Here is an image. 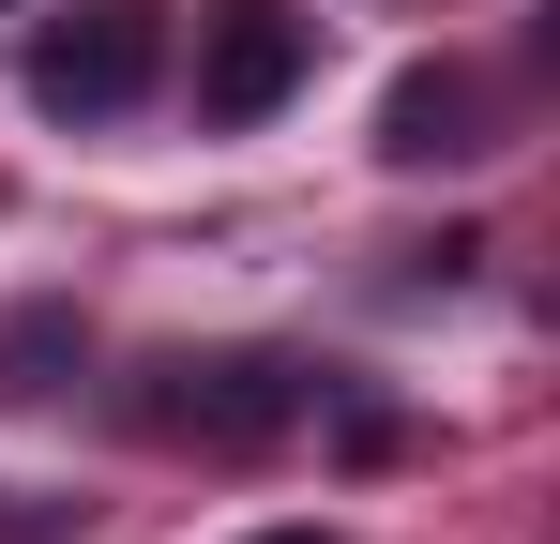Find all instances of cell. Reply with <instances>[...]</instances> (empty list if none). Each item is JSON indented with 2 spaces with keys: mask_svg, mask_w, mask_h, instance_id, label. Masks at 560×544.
<instances>
[{
  "mask_svg": "<svg viewBox=\"0 0 560 544\" xmlns=\"http://www.w3.org/2000/svg\"><path fill=\"white\" fill-rule=\"evenodd\" d=\"M121 409H137V439L243 469V453L303 439V409H318V363H303V348H167L137 393H121Z\"/></svg>",
  "mask_w": 560,
  "mask_h": 544,
  "instance_id": "6da1fadb",
  "label": "cell"
},
{
  "mask_svg": "<svg viewBox=\"0 0 560 544\" xmlns=\"http://www.w3.org/2000/svg\"><path fill=\"white\" fill-rule=\"evenodd\" d=\"M152 76H167V0H77V15L31 31V106L46 121H121Z\"/></svg>",
  "mask_w": 560,
  "mask_h": 544,
  "instance_id": "7a4b0ae2",
  "label": "cell"
},
{
  "mask_svg": "<svg viewBox=\"0 0 560 544\" xmlns=\"http://www.w3.org/2000/svg\"><path fill=\"white\" fill-rule=\"evenodd\" d=\"M303 76H318V15L303 0H212L197 15V121L212 137H258Z\"/></svg>",
  "mask_w": 560,
  "mask_h": 544,
  "instance_id": "3957f363",
  "label": "cell"
},
{
  "mask_svg": "<svg viewBox=\"0 0 560 544\" xmlns=\"http://www.w3.org/2000/svg\"><path fill=\"white\" fill-rule=\"evenodd\" d=\"M469 152H500L469 61H409V76L378 91V167H469Z\"/></svg>",
  "mask_w": 560,
  "mask_h": 544,
  "instance_id": "277c9868",
  "label": "cell"
},
{
  "mask_svg": "<svg viewBox=\"0 0 560 544\" xmlns=\"http://www.w3.org/2000/svg\"><path fill=\"white\" fill-rule=\"evenodd\" d=\"M77 303H31V318H0V409H46L61 378H77Z\"/></svg>",
  "mask_w": 560,
  "mask_h": 544,
  "instance_id": "5b68a950",
  "label": "cell"
},
{
  "mask_svg": "<svg viewBox=\"0 0 560 544\" xmlns=\"http://www.w3.org/2000/svg\"><path fill=\"white\" fill-rule=\"evenodd\" d=\"M243 544H349V530H243Z\"/></svg>",
  "mask_w": 560,
  "mask_h": 544,
  "instance_id": "8992f818",
  "label": "cell"
}]
</instances>
